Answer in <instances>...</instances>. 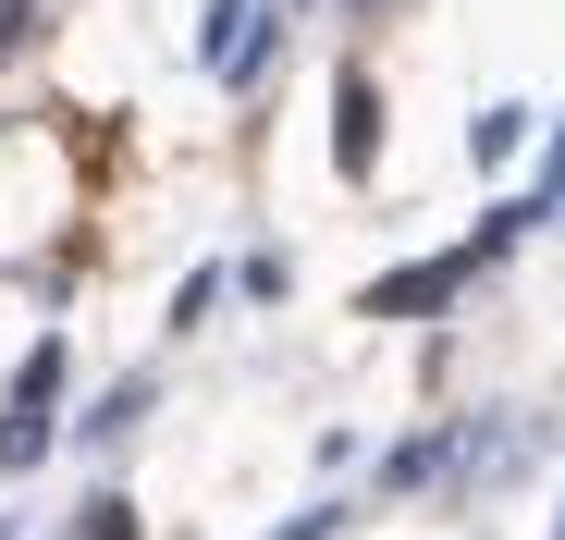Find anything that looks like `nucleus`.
Listing matches in <instances>:
<instances>
[{
	"instance_id": "4",
	"label": "nucleus",
	"mask_w": 565,
	"mask_h": 540,
	"mask_svg": "<svg viewBox=\"0 0 565 540\" xmlns=\"http://www.w3.org/2000/svg\"><path fill=\"white\" fill-rule=\"evenodd\" d=\"M148 406H160V381H148V369H136V381H111V393H99V406H86V418H74V442H124V430H136V418H148Z\"/></svg>"
},
{
	"instance_id": "10",
	"label": "nucleus",
	"mask_w": 565,
	"mask_h": 540,
	"mask_svg": "<svg viewBox=\"0 0 565 540\" xmlns=\"http://www.w3.org/2000/svg\"><path fill=\"white\" fill-rule=\"evenodd\" d=\"M344 13H382V0H344Z\"/></svg>"
},
{
	"instance_id": "5",
	"label": "nucleus",
	"mask_w": 565,
	"mask_h": 540,
	"mask_svg": "<svg viewBox=\"0 0 565 540\" xmlns=\"http://www.w3.org/2000/svg\"><path fill=\"white\" fill-rule=\"evenodd\" d=\"M258 13H270V0H210V25H198V50H210V74H234V62H246V37H258Z\"/></svg>"
},
{
	"instance_id": "9",
	"label": "nucleus",
	"mask_w": 565,
	"mask_h": 540,
	"mask_svg": "<svg viewBox=\"0 0 565 540\" xmlns=\"http://www.w3.org/2000/svg\"><path fill=\"white\" fill-rule=\"evenodd\" d=\"M332 528H344V504H308L296 528H270V540H332Z\"/></svg>"
},
{
	"instance_id": "8",
	"label": "nucleus",
	"mask_w": 565,
	"mask_h": 540,
	"mask_svg": "<svg viewBox=\"0 0 565 540\" xmlns=\"http://www.w3.org/2000/svg\"><path fill=\"white\" fill-rule=\"evenodd\" d=\"M282 283H296V258H282V246H258V258L234 270V295H246V307H282Z\"/></svg>"
},
{
	"instance_id": "11",
	"label": "nucleus",
	"mask_w": 565,
	"mask_h": 540,
	"mask_svg": "<svg viewBox=\"0 0 565 540\" xmlns=\"http://www.w3.org/2000/svg\"><path fill=\"white\" fill-rule=\"evenodd\" d=\"M553 540H565V516H553Z\"/></svg>"
},
{
	"instance_id": "1",
	"label": "nucleus",
	"mask_w": 565,
	"mask_h": 540,
	"mask_svg": "<svg viewBox=\"0 0 565 540\" xmlns=\"http://www.w3.org/2000/svg\"><path fill=\"white\" fill-rule=\"evenodd\" d=\"M50 442H62V344L38 332V344H25V369H13V406H0V467L25 479Z\"/></svg>"
},
{
	"instance_id": "6",
	"label": "nucleus",
	"mask_w": 565,
	"mask_h": 540,
	"mask_svg": "<svg viewBox=\"0 0 565 540\" xmlns=\"http://www.w3.org/2000/svg\"><path fill=\"white\" fill-rule=\"evenodd\" d=\"M516 148H529V99H492L480 123H467V160H480V172H504Z\"/></svg>"
},
{
	"instance_id": "7",
	"label": "nucleus",
	"mask_w": 565,
	"mask_h": 540,
	"mask_svg": "<svg viewBox=\"0 0 565 540\" xmlns=\"http://www.w3.org/2000/svg\"><path fill=\"white\" fill-rule=\"evenodd\" d=\"M516 209H529V234L565 222V123H553V148H541V172H529V197H516Z\"/></svg>"
},
{
	"instance_id": "3",
	"label": "nucleus",
	"mask_w": 565,
	"mask_h": 540,
	"mask_svg": "<svg viewBox=\"0 0 565 540\" xmlns=\"http://www.w3.org/2000/svg\"><path fill=\"white\" fill-rule=\"evenodd\" d=\"M332 160H344V185H369V172H382V86H369V74L332 86Z\"/></svg>"
},
{
	"instance_id": "2",
	"label": "nucleus",
	"mask_w": 565,
	"mask_h": 540,
	"mask_svg": "<svg viewBox=\"0 0 565 540\" xmlns=\"http://www.w3.org/2000/svg\"><path fill=\"white\" fill-rule=\"evenodd\" d=\"M480 270H492V258H480V234H467L455 258H406V270H382V283H369L356 307H369V320H443L467 283H480Z\"/></svg>"
}]
</instances>
